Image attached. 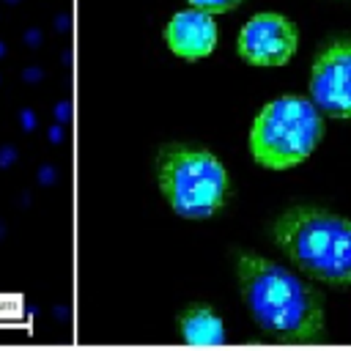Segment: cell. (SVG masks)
<instances>
[{
  "mask_svg": "<svg viewBox=\"0 0 351 351\" xmlns=\"http://www.w3.org/2000/svg\"><path fill=\"white\" fill-rule=\"evenodd\" d=\"M22 123H25V126H33V123H36V118H33V115L25 110V112H22Z\"/></svg>",
  "mask_w": 351,
  "mask_h": 351,
  "instance_id": "cell-11",
  "label": "cell"
},
{
  "mask_svg": "<svg viewBox=\"0 0 351 351\" xmlns=\"http://www.w3.org/2000/svg\"><path fill=\"white\" fill-rule=\"evenodd\" d=\"M178 332L192 346H219L225 340L222 318L208 304H189L178 315Z\"/></svg>",
  "mask_w": 351,
  "mask_h": 351,
  "instance_id": "cell-8",
  "label": "cell"
},
{
  "mask_svg": "<svg viewBox=\"0 0 351 351\" xmlns=\"http://www.w3.org/2000/svg\"><path fill=\"white\" fill-rule=\"evenodd\" d=\"M236 280L244 304L269 337L282 343H315L324 337L318 293L282 263L244 250L236 255Z\"/></svg>",
  "mask_w": 351,
  "mask_h": 351,
  "instance_id": "cell-1",
  "label": "cell"
},
{
  "mask_svg": "<svg viewBox=\"0 0 351 351\" xmlns=\"http://www.w3.org/2000/svg\"><path fill=\"white\" fill-rule=\"evenodd\" d=\"M324 134L321 110L304 96L271 99L252 121L250 154L266 170H288L302 165Z\"/></svg>",
  "mask_w": 351,
  "mask_h": 351,
  "instance_id": "cell-4",
  "label": "cell"
},
{
  "mask_svg": "<svg viewBox=\"0 0 351 351\" xmlns=\"http://www.w3.org/2000/svg\"><path fill=\"white\" fill-rule=\"evenodd\" d=\"M274 244L304 274L351 288V219L315 206H293L274 219Z\"/></svg>",
  "mask_w": 351,
  "mask_h": 351,
  "instance_id": "cell-2",
  "label": "cell"
},
{
  "mask_svg": "<svg viewBox=\"0 0 351 351\" xmlns=\"http://www.w3.org/2000/svg\"><path fill=\"white\" fill-rule=\"evenodd\" d=\"M0 55H3V44H0Z\"/></svg>",
  "mask_w": 351,
  "mask_h": 351,
  "instance_id": "cell-12",
  "label": "cell"
},
{
  "mask_svg": "<svg viewBox=\"0 0 351 351\" xmlns=\"http://www.w3.org/2000/svg\"><path fill=\"white\" fill-rule=\"evenodd\" d=\"M310 99L329 118H351V41L318 52L310 71Z\"/></svg>",
  "mask_w": 351,
  "mask_h": 351,
  "instance_id": "cell-5",
  "label": "cell"
},
{
  "mask_svg": "<svg viewBox=\"0 0 351 351\" xmlns=\"http://www.w3.org/2000/svg\"><path fill=\"white\" fill-rule=\"evenodd\" d=\"M165 44L181 60H200L217 47V22L211 11L184 8L165 25Z\"/></svg>",
  "mask_w": 351,
  "mask_h": 351,
  "instance_id": "cell-7",
  "label": "cell"
},
{
  "mask_svg": "<svg viewBox=\"0 0 351 351\" xmlns=\"http://www.w3.org/2000/svg\"><path fill=\"white\" fill-rule=\"evenodd\" d=\"M159 192L167 206L184 219H208L217 214L230 192L225 165L197 145H165L156 162Z\"/></svg>",
  "mask_w": 351,
  "mask_h": 351,
  "instance_id": "cell-3",
  "label": "cell"
},
{
  "mask_svg": "<svg viewBox=\"0 0 351 351\" xmlns=\"http://www.w3.org/2000/svg\"><path fill=\"white\" fill-rule=\"evenodd\" d=\"M299 47L293 22L277 11L255 14L239 33V55L252 66H285Z\"/></svg>",
  "mask_w": 351,
  "mask_h": 351,
  "instance_id": "cell-6",
  "label": "cell"
},
{
  "mask_svg": "<svg viewBox=\"0 0 351 351\" xmlns=\"http://www.w3.org/2000/svg\"><path fill=\"white\" fill-rule=\"evenodd\" d=\"M186 3L192 8H203V11H211V14H228L236 5H241L244 0H186Z\"/></svg>",
  "mask_w": 351,
  "mask_h": 351,
  "instance_id": "cell-9",
  "label": "cell"
},
{
  "mask_svg": "<svg viewBox=\"0 0 351 351\" xmlns=\"http://www.w3.org/2000/svg\"><path fill=\"white\" fill-rule=\"evenodd\" d=\"M8 162H14V148H3L0 151V167H5Z\"/></svg>",
  "mask_w": 351,
  "mask_h": 351,
  "instance_id": "cell-10",
  "label": "cell"
}]
</instances>
